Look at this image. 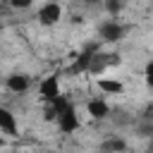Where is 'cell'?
I'll return each instance as SVG.
<instances>
[{
  "mask_svg": "<svg viewBox=\"0 0 153 153\" xmlns=\"http://www.w3.org/2000/svg\"><path fill=\"white\" fill-rule=\"evenodd\" d=\"M62 19V5L57 0H48L45 5H41L38 10V24L41 26H55Z\"/></svg>",
  "mask_w": 153,
  "mask_h": 153,
  "instance_id": "6da1fadb",
  "label": "cell"
},
{
  "mask_svg": "<svg viewBox=\"0 0 153 153\" xmlns=\"http://www.w3.org/2000/svg\"><path fill=\"white\" fill-rule=\"evenodd\" d=\"M55 122H57V129H60L62 134H74V131L79 129V115H76L74 103L67 105V108L55 117Z\"/></svg>",
  "mask_w": 153,
  "mask_h": 153,
  "instance_id": "7a4b0ae2",
  "label": "cell"
},
{
  "mask_svg": "<svg viewBox=\"0 0 153 153\" xmlns=\"http://www.w3.org/2000/svg\"><path fill=\"white\" fill-rule=\"evenodd\" d=\"M38 96H41L45 103L60 96V79H57V74H50V76L41 79V84H38Z\"/></svg>",
  "mask_w": 153,
  "mask_h": 153,
  "instance_id": "3957f363",
  "label": "cell"
},
{
  "mask_svg": "<svg viewBox=\"0 0 153 153\" xmlns=\"http://www.w3.org/2000/svg\"><path fill=\"white\" fill-rule=\"evenodd\" d=\"M98 33H100V38H103V41H108V43H115V41H120V38H122L124 29H122V24H120V22H115V19H108V22H103V24L98 26Z\"/></svg>",
  "mask_w": 153,
  "mask_h": 153,
  "instance_id": "277c9868",
  "label": "cell"
},
{
  "mask_svg": "<svg viewBox=\"0 0 153 153\" xmlns=\"http://www.w3.org/2000/svg\"><path fill=\"white\" fill-rule=\"evenodd\" d=\"M0 131H5L7 136H19V127H17V117L12 110L0 108Z\"/></svg>",
  "mask_w": 153,
  "mask_h": 153,
  "instance_id": "5b68a950",
  "label": "cell"
},
{
  "mask_svg": "<svg viewBox=\"0 0 153 153\" xmlns=\"http://www.w3.org/2000/svg\"><path fill=\"white\" fill-rule=\"evenodd\" d=\"M86 112H88V117H93V120H105V117L110 115V105H108L105 100H100V98H91V100L86 103Z\"/></svg>",
  "mask_w": 153,
  "mask_h": 153,
  "instance_id": "8992f818",
  "label": "cell"
},
{
  "mask_svg": "<svg viewBox=\"0 0 153 153\" xmlns=\"http://www.w3.org/2000/svg\"><path fill=\"white\" fill-rule=\"evenodd\" d=\"M96 86H98L103 93H110V96H120V93H124V84H122L120 79H105V76H100V79L96 81Z\"/></svg>",
  "mask_w": 153,
  "mask_h": 153,
  "instance_id": "52a82bcc",
  "label": "cell"
},
{
  "mask_svg": "<svg viewBox=\"0 0 153 153\" xmlns=\"http://www.w3.org/2000/svg\"><path fill=\"white\" fill-rule=\"evenodd\" d=\"M5 86H7V91H12V93H24V91L29 88V76H26V74H10L7 81H5Z\"/></svg>",
  "mask_w": 153,
  "mask_h": 153,
  "instance_id": "ba28073f",
  "label": "cell"
},
{
  "mask_svg": "<svg viewBox=\"0 0 153 153\" xmlns=\"http://www.w3.org/2000/svg\"><path fill=\"white\" fill-rule=\"evenodd\" d=\"M103 151H105V153H124V151H127V143H124V139H120V136H110V139L103 143Z\"/></svg>",
  "mask_w": 153,
  "mask_h": 153,
  "instance_id": "9c48e42d",
  "label": "cell"
},
{
  "mask_svg": "<svg viewBox=\"0 0 153 153\" xmlns=\"http://www.w3.org/2000/svg\"><path fill=\"white\" fill-rule=\"evenodd\" d=\"M143 76H146L148 88H153V60H148V62H146V72H143Z\"/></svg>",
  "mask_w": 153,
  "mask_h": 153,
  "instance_id": "30bf717a",
  "label": "cell"
},
{
  "mask_svg": "<svg viewBox=\"0 0 153 153\" xmlns=\"http://www.w3.org/2000/svg\"><path fill=\"white\" fill-rule=\"evenodd\" d=\"M10 5H12L14 10H29V7L33 5V0H10Z\"/></svg>",
  "mask_w": 153,
  "mask_h": 153,
  "instance_id": "8fae6325",
  "label": "cell"
},
{
  "mask_svg": "<svg viewBox=\"0 0 153 153\" xmlns=\"http://www.w3.org/2000/svg\"><path fill=\"white\" fill-rule=\"evenodd\" d=\"M120 7H122V2H120V0H108V10H110L112 14H117V12H120Z\"/></svg>",
  "mask_w": 153,
  "mask_h": 153,
  "instance_id": "7c38bea8",
  "label": "cell"
},
{
  "mask_svg": "<svg viewBox=\"0 0 153 153\" xmlns=\"http://www.w3.org/2000/svg\"><path fill=\"white\" fill-rule=\"evenodd\" d=\"M2 148H5V139L0 136V151H2Z\"/></svg>",
  "mask_w": 153,
  "mask_h": 153,
  "instance_id": "4fadbf2b",
  "label": "cell"
},
{
  "mask_svg": "<svg viewBox=\"0 0 153 153\" xmlns=\"http://www.w3.org/2000/svg\"><path fill=\"white\" fill-rule=\"evenodd\" d=\"M0 2H7V5H10V0H0Z\"/></svg>",
  "mask_w": 153,
  "mask_h": 153,
  "instance_id": "5bb4252c",
  "label": "cell"
},
{
  "mask_svg": "<svg viewBox=\"0 0 153 153\" xmlns=\"http://www.w3.org/2000/svg\"><path fill=\"white\" fill-rule=\"evenodd\" d=\"M86 2H98V0H86Z\"/></svg>",
  "mask_w": 153,
  "mask_h": 153,
  "instance_id": "9a60e30c",
  "label": "cell"
},
{
  "mask_svg": "<svg viewBox=\"0 0 153 153\" xmlns=\"http://www.w3.org/2000/svg\"><path fill=\"white\" fill-rule=\"evenodd\" d=\"M148 153H153V151H148Z\"/></svg>",
  "mask_w": 153,
  "mask_h": 153,
  "instance_id": "2e32d148",
  "label": "cell"
}]
</instances>
